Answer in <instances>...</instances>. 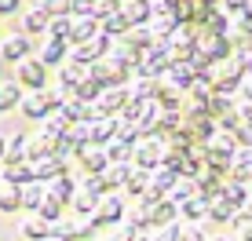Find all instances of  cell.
<instances>
[{
    "mask_svg": "<svg viewBox=\"0 0 252 241\" xmlns=\"http://www.w3.org/2000/svg\"><path fill=\"white\" fill-rule=\"evenodd\" d=\"M212 77H216V91H227V95H238L241 81H245V55H227L223 62L212 66Z\"/></svg>",
    "mask_w": 252,
    "mask_h": 241,
    "instance_id": "cell-1",
    "label": "cell"
},
{
    "mask_svg": "<svg viewBox=\"0 0 252 241\" xmlns=\"http://www.w3.org/2000/svg\"><path fill=\"white\" fill-rule=\"evenodd\" d=\"M125 216H128L125 197H121L117 190H110V194L99 201V209L88 216V227H92V230H110V227H117V223H125Z\"/></svg>",
    "mask_w": 252,
    "mask_h": 241,
    "instance_id": "cell-2",
    "label": "cell"
},
{
    "mask_svg": "<svg viewBox=\"0 0 252 241\" xmlns=\"http://www.w3.org/2000/svg\"><path fill=\"white\" fill-rule=\"evenodd\" d=\"M172 66V51H168V37L158 40L154 48H146L135 62V77H164Z\"/></svg>",
    "mask_w": 252,
    "mask_h": 241,
    "instance_id": "cell-3",
    "label": "cell"
},
{
    "mask_svg": "<svg viewBox=\"0 0 252 241\" xmlns=\"http://www.w3.org/2000/svg\"><path fill=\"white\" fill-rule=\"evenodd\" d=\"M164 150H168V143H164V135H143V139L135 143V153H132V165L135 168H146L154 172L164 161Z\"/></svg>",
    "mask_w": 252,
    "mask_h": 241,
    "instance_id": "cell-4",
    "label": "cell"
},
{
    "mask_svg": "<svg viewBox=\"0 0 252 241\" xmlns=\"http://www.w3.org/2000/svg\"><path fill=\"white\" fill-rule=\"evenodd\" d=\"M15 81L26 84V88H48V66L40 59L26 55L22 62H15Z\"/></svg>",
    "mask_w": 252,
    "mask_h": 241,
    "instance_id": "cell-5",
    "label": "cell"
},
{
    "mask_svg": "<svg viewBox=\"0 0 252 241\" xmlns=\"http://www.w3.org/2000/svg\"><path fill=\"white\" fill-rule=\"evenodd\" d=\"M132 99L128 95V84H106V88H102V95L95 99V114H110V117H117L121 110H125V102Z\"/></svg>",
    "mask_w": 252,
    "mask_h": 241,
    "instance_id": "cell-6",
    "label": "cell"
},
{
    "mask_svg": "<svg viewBox=\"0 0 252 241\" xmlns=\"http://www.w3.org/2000/svg\"><path fill=\"white\" fill-rule=\"evenodd\" d=\"M26 55H33L30 33H11V37L0 40V59H4V62H22Z\"/></svg>",
    "mask_w": 252,
    "mask_h": 241,
    "instance_id": "cell-7",
    "label": "cell"
},
{
    "mask_svg": "<svg viewBox=\"0 0 252 241\" xmlns=\"http://www.w3.org/2000/svg\"><path fill=\"white\" fill-rule=\"evenodd\" d=\"M197 51H205L208 59L216 62H223L227 55H234V44H230V33L227 37H220V33H201V40H197Z\"/></svg>",
    "mask_w": 252,
    "mask_h": 241,
    "instance_id": "cell-8",
    "label": "cell"
},
{
    "mask_svg": "<svg viewBox=\"0 0 252 241\" xmlns=\"http://www.w3.org/2000/svg\"><path fill=\"white\" fill-rule=\"evenodd\" d=\"M19 110H22V117H30V120H44V117L51 114V106H48V91H44V88H30V91L22 95Z\"/></svg>",
    "mask_w": 252,
    "mask_h": 241,
    "instance_id": "cell-9",
    "label": "cell"
},
{
    "mask_svg": "<svg viewBox=\"0 0 252 241\" xmlns=\"http://www.w3.org/2000/svg\"><path fill=\"white\" fill-rule=\"evenodd\" d=\"M77 168L84 176H95V172H106L110 168V157H106V146H84L77 153Z\"/></svg>",
    "mask_w": 252,
    "mask_h": 241,
    "instance_id": "cell-10",
    "label": "cell"
},
{
    "mask_svg": "<svg viewBox=\"0 0 252 241\" xmlns=\"http://www.w3.org/2000/svg\"><path fill=\"white\" fill-rule=\"evenodd\" d=\"M95 234V230L88 227V219H84V223H73V219H55V223H51V238H63V241H88Z\"/></svg>",
    "mask_w": 252,
    "mask_h": 241,
    "instance_id": "cell-11",
    "label": "cell"
},
{
    "mask_svg": "<svg viewBox=\"0 0 252 241\" xmlns=\"http://www.w3.org/2000/svg\"><path fill=\"white\" fill-rule=\"evenodd\" d=\"M117 128H121V117H110V114L95 117L92 120V146H106L110 139H117Z\"/></svg>",
    "mask_w": 252,
    "mask_h": 241,
    "instance_id": "cell-12",
    "label": "cell"
},
{
    "mask_svg": "<svg viewBox=\"0 0 252 241\" xmlns=\"http://www.w3.org/2000/svg\"><path fill=\"white\" fill-rule=\"evenodd\" d=\"M69 55V40L63 37H44V48H40V62L44 66H63Z\"/></svg>",
    "mask_w": 252,
    "mask_h": 241,
    "instance_id": "cell-13",
    "label": "cell"
},
{
    "mask_svg": "<svg viewBox=\"0 0 252 241\" xmlns=\"http://www.w3.org/2000/svg\"><path fill=\"white\" fill-rule=\"evenodd\" d=\"M19 230H22L26 241H44V238H51V223L40 216V212H30V216L19 223Z\"/></svg>",
    "mask_w": 252,
    "mask_h": 241,
    "instance_id": "cell-14",
    "label": "cell"
},
{
    "mask_svg": "<svg viewBox=\"0 0 252 241\" xmlns=\"http://www.w3.org/2000/svg\"><path fill=\"white\" fill-rule=\"evenodd\" d=\"M194 66H190V59H172V66H168V81L176 84V88H183V91H190V84H194Z\"/></svg>",
    "mask_w": 252,
    "mask_h": 241,
    "instance_id": "cell-15",
    "label": "cell"
},
{
    "mask_svg": "<svg viewBox=\"0 0 252 241\" xmlns=\"http://www.w3.org/2000/svg\"><path fill=\"white\" fill-rule=\"evenodd\" d=\"M146 212H150V223H154V227H164V223H176V219H179V205L172 201V197H161V201L150 205ZM154 227H150V230H154Z\"/></svg>",
    "mask_w": 252,
    "mask_h": 241,
    "instance_id": "cell-16",
    "label": "cell"
},
{
    "mask_svg": "<svg viewBox=\"0 0 252 241\" xmlns=\"http://www.w3.org/2000/svg\"><path fill=\"white\" fill-rule=\"evenodd\" d=\"M154 102H158V106H179V102H183V88H176L168 77H158V84H154Z\"/></svg>",
    "mask_w": 252,
    "mask_h": 241,
    "instance_id": "cell-17",
    "label": "cell"
},
{
    "mask_svg": "<svg viewBox=\"0 0 252 241\" xmlns=\"http://www.w3.org/2000/svg\"><path fill=\"white\" fill-rule=\"evenodd\" d=\"M22 209V186L0 176V212H19Z\"/></svg>",
    "mask_w": 252,
    "mask_h": 241,
    "instance_id": "cell-18",
    "label": "cell"
},
{
    "mask_svg": "<svg viewBox=\"0 0 252 241\" xmlns=\"http://www.w3.org/2000/svg\"><path fill=\"white\" fill-rule=\"evenodd\" d=\"M146 26L154 30V37H158V40H164V37H172V33L179 30V15L176 11H154V19Z\"/></svg>",
    "mask_w": 252,
    "mask_h": 241,
    "instance_id": "cell-19",
    "label": "cell"
},
{
    "mask_svg": "<svg viewBox=\"0 0 252 241\" xmlns=\"http://www.w3.org/2000/svg\"><path fill=\"white\" fill-rule=\"evenodd\" d=\"M230 30H234V19L223 7H212V11L205 15V22H201V33H220V37H227Z\"/></svg>",
    "mask_w": 252,
    "mask_h": 241,
    "instance_id": "cell-20",
    "label": "cell"
},
{
    "mask_svg": "<svg viewBox=\"0 0 252 241\" xmlns=\"http://www.w3.org/2000/svg\"><path fill=\"white\" fill-rule=\"evenodd\" d=\"M205 212H208V197H201V194L179 201V219H183V223H201Z\"/></svg>",
    "mask_w": 252,
    "mask_h": 241,
    "instance_id": "cell-21",
    "label": "cell"
},
{
    "mask_svg": "<svg viewBox=\"0 0 252 241\" xmlns=\"http://www.w3.org/2000/svg\"><path fill=\"white\" fill-rule=\"evenodd\" d=\"M121 11L132 19V26H146L154 19V4L150 0H121Z\"/></svg>",
    "mask_w": 252,
    "mask_h": 241,
    "instance_id": "cell-22",
    "label": "cell"
},
{
    "mask_svg": "<svg viewBox=\"0 0 252 241\" xmlns=\"http://www.w3.org/2000/svg\"><path fill=\"white\" fill-rule=\"evenodd\" d=\"M48 22H51V15L37 4L33 11H26V15H22V33H30V37H44Z\"/></svg>",
    "mask_w": 252,
    "mask_h": 241,
    "instance_id": "cell-23",
    "label": "cell"
},
{
    "mask_svg": "<svg viewBox=\"0 0 252 241\" xmlns=\"http://www.w3.org/2000/svg\"><path fill=\"white\" fill-rule=\"evenodd\" d=\"M33 172H37V179H40V183H48V179H55L59 172H66V161L59 157V153H48V157L33 161Z\"/></svg>",
    "mask_w": 252,
    "mask_h": 241,
    "instance_id": "cell-24",
    "label": "cell"
},
{
    "mask_svg": "<svg viewBox=\"0 0 252 241\" xmlns=\"http://www.w3.org/2000/svg\"><path fill=\"white\" fill-rule=\"evenodd\" d=\"M146 186H150V172L132 165V172H128V179H125V186H121V190H125V194L135 201V197H143V190H146Z\"/></svg>",
    "mask_w": 252,
    "mask_h": 241,
    "instance_id": "cell-25",
    "label": "cell"
},
{
    "mask_svg": "<svg viewBox=\"0 0 252 241\" xmlns=\"http://www.w3.org/2000/svg\"><path fill=\"white\" fill-rule=\"evenodd\" d=\"M48 190L55 194V197H63V201L69 205V201H73V194H77V183H73V172H59L55 179H48Z\"/></svg>",
    "mask_w": 252,
    "mask_h": 241,
    "instance_id": "cell-26",
    "label": "cell"
},
{
    "mask_svg": "<svg viewBox=\"0 0 252 241\" xmlns=\"http://www.w3.org/2000/svg\"><path fill=\"white\" fill-rule=\"evenodd\" d=\"M176 183H179V172H176V168H168V165H158V168L150 172V186H154L158 194H168Z\"/></svg>",
    "mask_w": 252,
    "mask_h": 241,
    "instance_id": "cell-27",
    "label": "cell"
},
{
    "mask_svg": "<svg viewBox=\"0 0 252 241\" xmlns=\"http://www.w3.org/2000/svg\"><path fill=\"white\" fill-rule=\"evenodd\" d=\"M249 190H252L249 183H234V179H227V183H223V190H220V197L230 205V209H241V205L249 201Z\"/></svg>",
    "mask_w": 252,
    "mask_h": 241,
    "instance_id": "cell-28",
    "label": "cell"
},
{
    "mask_svg": "<svg viewBox=\"0 0 252 241\" xmlns=\"http://www.w3.org/2000/svg\"><path fill=\"white\" fill-rule=\"evenodd\" d=\"M125 40L139 51V55H143L146 48H154V44H158V37H154V30H150V26H132V30L125 33Z\"/></svg>",
    "mask_w": 252,
    "mask_h": 241,
    "instance_id": "cell-29",
    "label": "cell"
},
{
    "mask_svg": "<svg viewBox=\"0 0 252 241\" xmlns=\"http://www.w3.org/2000/svg\"><path fill=\"white\" fill-rule=\"evenodd\" d=\"M102 88H106V84H99L92 73H84L81 81L73 84V91H69V95H77V99H84V102H95V99L102 95Z\"/></svg>",
    "mask_w": 252,
    "mask_h": 241,
    "instance_id": "cell-30",
    "label": "cell"
},
{
    "mask_svg": "<svg viewBox=\"0 0 252 241\" xmlns=\"http://www.w3.org/2000/svg\"><path fill=\"white\" fill-rule=\"evenodd\" d=\"M99 22H102V30H106L110 37H125V33L132 30V19H128L121 7H117V11H110V15H102Z\"/></svg>",
    "mask_w": 252,
    "mask_h": 241,
    "instance_id": "cell-31",
    "label": "cell"
},
{
    "mask_svg": "<svg viewBox=\"0 0 252 241\" xmlns=\"http://www.w3.org/2000/svg\"><path fill=\"white\" fill-rule=\"evenodd\" d=\"M0 176L11 179V183H19V186H26V183H33V179H37V172H33V161H19V165H4Z\"/></svg>",
    "mask_w": 252,
    "mask_h": 241,
    "instance_id": "cell-32",
    "label": "cell"
},
{
    "mask_svg": "<svg viewBox=\"0 0 252 241\" xmlns=\"http://www.w3.org/2000/svg\"><path fill=\"white\" fill-rule=\"evenodd\" d=\"M44 194H48V186L40 183V179H33V183H26V186H22V209L37 212V209H40V201H44Z\"/></svg>",
    "mask_w": 252,
    "mask_h": 241,
    "instance_id": "cell-33",
    "label": "cell"
},
{
    "mask_svg": "<svg viewBox=\"0 0 252 241\" xmlns=\"http://www.w3.org/2000/svg\"><path fill=\"white\" fill-rule=\"evenodd\" d=\"M154 84H158V77H135V81H128V95L139 102H154Z\"/></svg>",
    "mask_w": 252,
    "mask_h": 241,
    "instance_id": "cell-34",
    "label": "cell"
},
{
    "mask_svg": "<svg viewBox=\"0 0 252 241\" xmlns=\"http://www.w3.org/2000/svg\"><path fill=\"white\" fill-rule=\"evenodd\" d=\"M44 186H48V183H44ZM37 212H40V216H44L48 223H55V219H63V212H66V201H63V197H55V194L48 190V194H44V201H40V209H37Z\"/></svg>",
    "mask_w": 252,
    "mask_h": 241,
    "instance_id": "cell-35",
    "label": "cell"
},
{
    "mask_svg": "<svg viewBox=\"0 0 252 241\" xmlns=\"http://www.w3.org/2000/svg\"><path fill=\"white\" fill-rule=\"evenodd\" d=\"M128 172H132V161H110V168L102 172V176H106V183H110V190H121V186H125Z\"/></svg>",
    "mask_w": 252,
    "mask_h": 241,
    "instance_id": "cell-36",
    "label": "cell"
},
{
    "mask_svg": "<svg viewBox=\"0 0 252 241\" xmlns=\"http://www.w3.org/2000/svg\"><path fill=\"white\" fill-rule=\"evenodd\" d=\"M99 201H102V197L92 194L88 186H77V194H73V201H69V205H73L77 212H84V216H92V212L99 209Z\"/></svg>",
    "mask_w": 252,
    "mask_h": 241,
    "instance_id": "cell-37",
    "label": "cell"
},
{
    "mask_svg": "<svg viewBox=\"0 0 252 241\" xmlns=\"http://www.w3.org/2000/svg\"><path fill=\"white\" fill-rule=\"evenodd\" d=\"M84 73H88V66H77L73 59H66V62L59 66V84H63V88H69V91H73V84L81 81Z\"/></svg>",
    "mask_w": 252,
    "mask_h": 241,
    "instance_id": "cell-38",
    "label": "cell"
},
{
    "mask_svg": "<svg viewBox=\"0 0 252 241\" xmlns=\"http://www.w3.org/2000/svg\"><path fill=\"white\" fill-rule=\"evenodd\" d=\"M26 146H30L26 135H11V139H7V150H4V165H19V161H26Z\"/></svg>",
    "mask_w": 252,
    "mask_h": 241,
    "instance_id": "cell-39",
    "label": "cell"
},
{
    "mask_svg": "<svg viewBox=\"0 0 252 241\" xmlns=\"http://www.w3.org/2000/svg\"><path fill=\"white\" fill-rule=\"evenodd\" d=\"M19 102H22V88H19V81H11V84H0V114L15 110Z\"/></svg>",
    "mask_w": 252,
    "mask_h": 241,
    "instance_id": "cell-40",
    "label": "cell"
},
{
    "mask_svg": "<svg viewBox=\"0 0 252 241\" xmlns=\"http://www.w3.org/2000/svg\"><path fill=\"white\" fill-rule=\"evenodd\" d=\"M69 59H73L77 66H92V62H99V51H95L92 40L88 44H69Z\"/></svg>",
    "mask_w": 252,
    "mask_h": 241,
    "instance_id": "cell-41",
    "label": "cell"
},
{
    "mask_svg": "<svg viewBox=\"0 0 252 241\" xmlns=\"http://www.w3.org/2000/svg\"><path fill=\"white\" fill-rule=\"evenodd\" d=\"M194 194H197V179H194V176H179V183L168 190V197H172L176 205L187 201V197H194Z\"/></svg>",
    "mask_w": 252,
    "mask_h": 241,
    "instance_id": "cell-42",
    "label": "cell"
},
{
    "mask_svg": "<svg viewBox=\"0 0 252 241\" xmlns=\"http://www.w3.org/2000/svg\"><path fill=\"white\" fill-rule=\"evenodd\" d=\"M135 153V143H125V139H110L106 143V157L110 161H132Z\"/></svg>",
    "mask_w": 252,
    "mask_h": 241,
    "instance_id": "cell-43",
    "label": "cell"
},
{
    "mask_svg": "<svg viewBox=\"0 0 252 241\" xmlns=\"http://www.w3.org/2000/svg\"><path fill=\"white\" fill-rule=\"evenodd\" d=\"M69 26H73V15H59V19L48 22L44 37H63V40H69Z\"/></svg>",
    "mask_w": 252,
    "mask_h": 241,
    "instance_id": "cell-44",
    "label": "cell"
},
{
    "mask_svg": "<svg viewBox=\"0 0 252 241\" xmlns=\"http://www.w3.org/2000/svg\"><path fill=\"white\" fill-rule=\"evenodd\" d=\"M40 7H44L51 19H59V15H73V0H40Z\"/></svg>",
    "mask_w": 252,
    "mask_h": 241,
    "instance_id": "cell-45",
    "label": "cell"
},
{
    "mask_svg": "<svg viewBox=\"0 0 252 241\" xmlns=\"http://www.w3.org/2000/svg\"><path fill=\"white\" fill-rule=\"evenodd\" d=\"M205 227L201 223H179V241H205Z\"/></svg>",
    "mask_w": 252,
    "mask_h": 241,
    "instance_id": "cell-46",
    "label": "cell"
},
{
    "mask_svg": "<svg viewBox=\"0 0 252 241\" xmlns=\"http://www.w3.org/2000/svg\"><path fill=\"white\" fill-rule=\"evenodd\" d=\"M150 241H179V223H164L150 230Z\"/></svg>",
    "mask_w": 252,
    "mask_h": 241,
    "instance_id": "cell-47",
    "label": "cell"
},
{
    "mask_svg": "<svg viewBox=\"0 0 252 241\" xmlns=\"http://www.w3.org/2000/svg\"><path fill=\"white\" fill-rule=\"evenodd\" d=\"M92 44H95V51H99V59H102V55H110V51H114L117 37H110L106 30H99V33H95V37H92Z\"/></svg>",
    "mask_w": 252,
    "mask_h": 241,
    "instance_id": "cell-48",
    "label": "cell"
},
{
    "mask_svg": "<svg viewBox=\"0 0 252 241\" xmlns=\"http://www.w3.org/2000/svg\"><path fill=\"white\" fill-rule=\"evenodd\" d=\"M234 139H238V146H252V120L241 117L238 124H234Z\"/></svg>",
    "mask_w": 252,
    "mask_h": 241,
    "instance_id": "cell-49",
    "label": "cell"
},
{
    "mask_svg": "<svg viewBox=\"0 0 252 241\" xmlns=\"http://www.w3.org/2000/svg\"><path fill=\"white\" fill-rule=\"evenodd\" d=\"M249 4H252V0H220V7H223L227 15H230V19H238V15L245 11Z\"/></svg>",
    "mask_w": 252,
    "mask_h": 241,
    "instance_id": "cell-50",
    "label": "cell"
},
{
    "mask_svg": "<svg viewBox=\"0 0 252 241\" xmlns=\"http://www.w3.org/2000/svg\"><path fill=\"white\" fill-rule=\"evenodd\" d=\"M73 15H99V0H73Z\"/></svg>",
    "mask_w": 252,
    "mask_h": 241,
    "instance_id": "cell-51",
    "label": "cell"
},
{
    "mask_svg": "<svg viewBox=\"0 0 252 241\" xmlns=\"http://www.w3.org/2000/svg\"><path fill=\"white\" fill-rule=\"evenodd\" d=\"M238 102H252V77H245L238 88Z\"/></svg>",
    "mask_w": 252,
    "mask_h": 241,
    "instance_id": "cell-52",
    "label": "cell"
},
{
    "mask_svg": "<svg viewBox=\"0 0 252 241\" xmlns=\"http://www.w3.org/2000/svg\"><path fill=\"white\" fill-rule=\"evenodd\" d=\"M117 7H121V0H99V19L110 15V11H117Z\"/></svg>",
    "mask_w": 252,
    "mask_h": 241,
    "instance_id": "cell-53",
    "label": "cell"
},
{
    "mask_svg": "<svg viewBox=\"0 0 252 241\" xmlns=\"http://www.w3.org/2000/svg\"><path fill=\"white\" fill-rule=\"evenodd\" d=\"M150 4H154V11H176L179 0H150Z\"/></svg>",
    "mask_w": 252,
    "mask_h": 241,
    "instance_id": "cell-54",
    "label": "cell"
},
{
    "mask_svg": "<svg viewBox=\"0 0 252 241\" xmlns=\"http://www.w3.org/2000/svg\"><path fill=\"white\" fill-rule=\"evenodd\" d=\"M22 0H0V15H15Z\"/></svg>",
    "mask_w": 252,
    "mask_h": 241,
    "instance_id": "cell-55",
    "label": "cell"
},
{
    "mask_svg": "<svg viewBox=\"0 0 252 241\" xmlns=\"http://www.w3.org/2000/svg\"><path fill=\"white\" fill-rule=\"evenodd\" d=\"M241 241H252V219L245 223V227H241Z\"/></svg>",
    "mask_w": 252,
    "mask_h": 241,
    "instance_id": "cell-56",
    "label": "cell"
},
{
    "mask_svg": "<svg viewBox=\"0 0 252 241\" xmlns=\"http://www.w3.org/2000/svg\"><path fill=\"white\" fill-rule=\"evenodd\" d=\"M128 241H150V234H146V230H139V234H132Z\"/></svg>",
    "mask_w": 252,
    "mask_h": 241,
    "instance_id": "cell-57",
    "label": "cell"
},
{
    "mask_svg": "<svg viewBox=\"0 0 252 241\" xmlns=\"http://www.w3.org/2000/svg\"><path fill=\"white\" fill-rule=\"evenodd\" d=\"M102 241H121V234H117V230H110V234H102Z\"/></svg>",
    "mask_w": 252,
    "mask_h": 241,
    "instance_id": "cell-58",
    "label": "cell"
},
{
    "mask_svg": "<svg viewBox=\"0 0 252 241\" xmlns=\"http://www.w3.org/2000/svg\"><path fill=\"white\" fill-rule=\"evenodd\" d=\"M205 241H227V234H223V230H220V234H208Z\"/></svg>",
    "mask_w": 252,
    "mask_h": 241,
    "instance_id": "cell-59",
    "label": "cell"
},
{
    "mask_svg": "<svg viewBox=\"0 0 252 241\" xmlns=\"http://www.w3.org/2000/svg\"><path fill=\"white\" fill-rule=\"evenodd\" d=\"M4 150H7V135H0V161H4Z\"/></svg>",
    "mask_w": 252,
    "mask_h": 241,
    "instance_id": "cell-60",
    "label": "cell"
},
{
    "mask_svg": "<svg viewBox=\"0 0 252 241\" xmlns=\"http://www.w3.org/2000/svg\"><path fill=\"white\" fill-rule=\"evenodd\" d=\"M245 73L252 77V51H249V55H245Z\"/></svg>",
    "mask_w": 252,
    "mask_h": 241,
    "instance_id": "cell-61",
    "label": "cell"
},
{
    "mask_svg": "<svg viewBox=\"0 0 252 241\" xmlns=\"http://www.w3.org/2000/svg\"><path fill=\"white\" fill-rule=\"evenodd\" d=\"M249 186H252V168H249Z\"/></svg>",
    "mask_w": 252,
    "mask_h": 241,
    "instance_id": "cell-62",
    "label": "cell"
},
{
    "mask_svg": "<svg viewBox=\"0 0 252 241\" xmlns=\"http://www.w3.org/2000/svg\"><path fill=\"white\" fill-rule=\"evenodd\" d=\"M44 241H63V238H44Z\"/></svg>",
    "mask_w": 252,
    "mask_h": 241,
    "instance_id": "cell-63",
    "label": "cell"
}]
</instances>
